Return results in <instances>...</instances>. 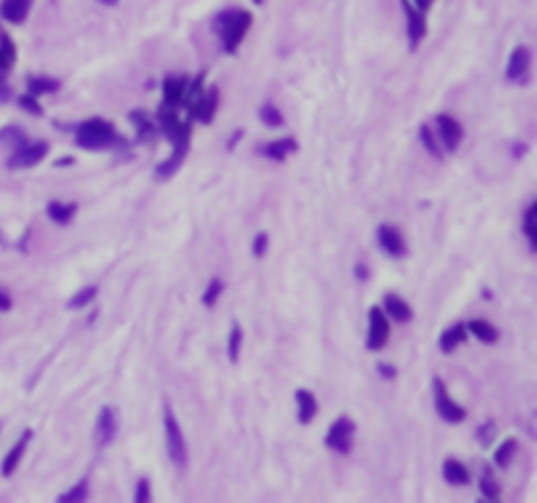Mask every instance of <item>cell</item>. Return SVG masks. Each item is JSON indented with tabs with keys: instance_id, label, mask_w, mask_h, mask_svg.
Wrapping results in <instances>:
<instances>
[{
	"instance_id": "obj_15",
	"label": "cell",
	"mask_w": 537,
	"mask_h": 503,
	"mask_svg": "<svg viewBox=\"0 0 537 503\" xmlns=\"http://www.w3.org/2000/svg\"><path fill=\"white\" fill-rule=\"evenodd\" d=\"M186 84H189L186 76H165L163 103L168 105V108H179V105L186 100Z\"/></svg>"
},
{
	"instance_id": "obj_9",
	"label": "cell",
	"mask_w": 537,
	"mask_h": 503,
	"mask_svg": "<svg viewBox=\"0 0 537 503\" xmlns=\"http://www.w3.org/2000/svg\"><path fill=\"white\" fill-rule=\"evenodd\" d=\"M435 126H438V136H440V145H443V149H448V152H456V149L462 147L464 126L456 119H453V116L440 113V116L435 119Z\"/></svg>"
},
{
	"instance_id": "obj_42",
	"label": "cell",
	"mask_w": 537,
	"mask_h": 503,
	"mask_svg": "<svg viewBox=\"0 0 537 503\" xmlns=\"http://www.w3.org/2000/svg\"><path fill=\"white\" fill-rule=\"evenodd\" d=\"M14 307V299H11V294L5 291V289H0V312H8Z\"/></svg>"
},
{
	"instance_id": "obj_24",
	"label": "cell",
	"mask_w": 537,
	"mask_h": 503,
	"mask_svg": "<svg viewBox=\"0 0 537 503\" xmlns=\"http://www.w3.org/2000/svg\"><path fill=\"white\" fill-rule=\"evenodd\" d=\"M466 333H472L477 341L482 343H495L498 341V328L490 326L488 320H472L469 326H466Z\"/></svg>"
},
{
	"instance_id": "obj_29",
	"label": "cell",
	"mask_w": 537,
	"mask_h": 503,
	"mask_svg": "<svg viewBox=\"0 0 537 503\" xmlns=\"http://www.w3.org/2000/svg\"><path fill=\"white\" fill-rule=\"evenodd\" d=\"M419 139H422V145L425 149L433 155L435 160H443V147L438 145V136L433 134V126H427V123H422L419 126Z\"/></svg>"
},
{
	"instance_id": "obj_31",
	"label": "cell",
	"mask_w": 537,
	"mask_h": 503,
	"mask_svg": "<svg viewBox=\"0 0 537 503\" xmlns=\"http://www.w3.org/2000/svg\"><path fill=\"white\" fill-rule=\"evenodd\" d=\"M90 495V482L82 480L79 485H74L71 490H66L63 495H58V503H84Z\"/></svg>"
},
{
	"instance_id": "obj_17",
	"label": "cell",
	"mask_w": 537,
	"mask_h": 503,
	"mask_svg": "<svg viewBox=\"0 0 537 503\" xmlns=\"http://www.w3.org/2000/svg\"><path fill=\"white\" fill-rule=\"evenodd\" d=\"M299 149V142L294 136H286V139H275V142H268V145H262L260 147V155H265L270 160H275V163H284L288 155H294Z\"/></svg>"
},
{
	"instance_id": "obj_12",
	"label": "cell",
	"mask_w": 537,
	"mask_h": 503,
	"mask_svg": "<svg viewBox=\"0 0 537 503\" xmlns=\"http://www.w3.org/2000/svg\"><path fill=\"white\" fill-rule=\"evenodd\" d=\"M218 105H221V92H218V87H210L208 92L197 95L189 108H192L195 119H199L202 123H212L215 113H218Z\"/></svg>"
},
{
	"instance_id": "obj_40",
	"label": "cell",
	"mask_w": 537,
	"mask_h": 503,
	"mask_svg": "<svg viewBox=\"0 0 537 503\" xmlns=\"http://www.w3.org/2000/svg\"><path fill=\"white\" fill-rule=\"evenodd\" d=\"M149 498H152L149 482L147 480H139V482H136V490H134V503H149Z\"/></svg>"
},
{
	"instance_id": "obj_43",
	"label": "cell",
	"mask_w": 537,
	"mask_h": 503,
	"mask_svg": "<svg viewBox=\"0 0 537 503\" xmlns=\"http://www.w3.org/2000/svg\"><path fill=\"white\" fill-rule=\"evenodd\" d=\"M377 372H380L386 380L396 378V367H393V365H388V362H380V365H377Z\"/></svg>"
},
{
	"instance_id": "obj_28",
	"label": "cell",
	"mask_w": 537,
	"mask_h": 503,
	"mask_svg": "<svg viewBox=\"0 0 537 503\" xmlns=\"http://www.w3.org/2000/svg\"><path fill=\"white\" fill-rule=\"evenodd\" d=\"M535 212H537V202H529V205H527V210H524V218H522V228H524V236H527V241H529V249H535V247H537Z\"/></svg>"
},
{
	"instance_id": "obj_2",
	"label": "cell",
	"mask_w": 537,
	"mask_h": 503,
	"mask_svg": "<svg viewBox=\"0 0 537 503\" xmlns=\"http://www.w3.org/2000/svg\"><path fill=\"white\" fill-rule=\"evenodd\" d=\"M252 27V14L249 11H239V8H231V11H223V14L215 19V29L221 32V40H223V50L231 56L239 50V45L244 42V34Z\"/></svg>"
},
{
	"instance_id": "obj_3",
	"label": "cell",
	"mask_w": 537,
	"mask_h": 503,
	"mask_svg": "<svg viewBox=\"0 0 537 503\" xmlns=\"http://www.w3.org/2000/svg\"><path fill=\"white\" fill-rule=\"evenodd\" d=\"M163 430H165V445H168V456L176 467H186L189 464V448L184 441V430H181L179 419L173 415L171 404H163Z\"/></svg>"
},
{
	"instance_id": "obj_25",
	"label": "cell",
	"mask_w": 537,
	"mask_h": 503,
	"mask_svg": "<svg viewBox=\"0 0 537 503\" xmlns=\"http://www.w3.org/2000/svg\"><path fill=\"white\" fill-rule=\"evenodd\" d=\"M129 119H132V123L136 126V136H139V139H149L152 134H158V123L149 121V116L145 110H132Z\"/></svg>"
},
{
	"instance_id": "obj_47",
	"label": "cell",
	"mask_w": 537,
	"mask_h": 503,
	"mask_svg": "<svg viewBox=\"0 0 537 503\" xmlns=\"http://www.w3.org/2000/svg\"><path fill=\"white\" fill-rule=\"evenodd\" d=\"M357 278H359V281H367V267L362 265V262L357 265Z\"/></svg>"
},
{
	"instance_id": "obj_13",
	"label": "cell",
	"mask_w": 537,
	"mask_h": 503,
	"mask_svg": "<svg viewBox=\"0 0 537 503\" xmlns=\"http://www.w3.org/2000/svg\"><path fill=\"white\" fill-rule=\"evenodd\" d=\"M377 244L390 257H403L406 254V238L401 236V231L396 225H388V223H383L377 228Z\"/></svg>"
},
{
	"instance_id": "obj_18",
	"label": "cell",
	"mask_w": 537,
	"mask_h": 503,
	"mask_svg": "<svg viewBox=\"0 0 537 503\" xmlns=\"http://www.w3.org/2000/svg\"><path fill=\"white\" fill-rule=\"evenodd\" d=\"M32 3L34 0H3L0 3V16L8 24H24L32 11Z\"/></svg>"
},
{
	"instance_id": "obj_26",
	"label": "cell",
	"mask_w": 537,
	"mask_h": 503,
	"mask_svg": "<svg viewBox=\"0 0 537 503\" xmlns=\"http://www.w3.org/2000/svg\"><path fill=\"white\" fill-rule=\"evenodd\" d=\"M58 79H47V76H29L27 79V92L40 97V95H50V92H58Z\"/></svg>"
},
{
	"instance_id": "obj_19",
	"label": "cell",
	"mask_w": 537,
	"mask_h": 503,
	"mask_svg": "<svg viewBox=\"0 0 537 503\" xmlns=\"http://www.w3.org/2000/svg\"><path fill=\"white\" fill-rule=\"evenodd\" d=\"M383 312L388 315L393 323H409L414 317L409 302H403L399 294H386V299H383Z\"/></svg>"
},
{
	"instance_id": "obj_1",
	"label": "cell",
	"mask_w": 537,
	"mask_h": 503,
	"mask_svg": "<svg viewBox=\"0 0 537 503\" xmlns=\"http://www.w3.org/2000/svg\"><path fill=\"white\" fill-rule=\"evenodd\" d=\"M121 136L116 132V126L105 119H87L76 126V145L82 149H108L113 145H118Z\"/></svg>"
},
{
	"instance_id": "obj_5",
	"label": "cell",
	"mask_w": 537,
	"mask_h": 503,
	"mask_svg": "<svg viewBox=\"0 0 537 503\" xmlns=\"http://www.w3.org/2000/svg\"><path fill=\"white\" fill-rule=\"evenodd\" d=\"M367 349L370 352H380V349H386V343L390 339V320L388 315L383 312V307H370L367 312Z\"/></svg>"
},
{
	"instance_id": "obj_36",
	"label": "cell",
	"mask_w": 537,
	"mask_h": 503,
	"mask_svg": "<svg viewBox=\"0 0 537 503\" xmlns=\"http://www.w3.org/2000/svg\"><path fill=\"white\" fill-rule=\"evenodd\" d=\"M223 289L225 286L221 278H212V281L208 283V289H205V294H202V304H205V307H215V302L221 299Z\"/></svg>"
},
{
	"instance_id": "obj_46",
	"label": "cell",
	"mask_w": 537,
	"mask_h": 503,
	"mask_svg": "<svg viewBox=\"0 0 537 503\" xmlns=\"http://www.w3.org/2000/svg\"><path fill=\"white\" fill-rule=\"evenodd\" d=\"M11 66H14V63L5 58V56H3V50H0V74H3V71H8Z\"/></svg>"
},
{
	"instance_id": "obj_38",
	"label": "cell",
	"mask_w": 537,
	"mask_h": 503,
	"mask_svg": "<svg viewBox=\"0 0 537 503\" xmlns=\"http://www.w3.org/2000/svg\"><path fill=\"white\" fill-rule=\"evenodd\" d=\"M18 105H21L27 113H32V116H42V113H45V110H42V105L37 103V97H34V95H29V92L18 97Z\"/></svg>"
},
{
	"instance_id": "obj_30",
	"label": "cell",
	"mask_w": 537,
	"mask_h": 503,
	"mask_svg": "<svg viewBox=\"0 0 537 503\" xmlns=\"http://www.w3.org/2000/svg\"><path fill=\"white\" fill-rule=\"evenodd\" d=\"M241 341H244V330H241L239 323L231 326V333H228V359L236 365L241 354Z\"/></svg>"
},
{
	"instance_id": "obj_37",
	"label": "cell",
	"mask_w": 537,
	"mask_h": 503,
	"mask_svg": "<svg viewBox=\"0 0 537 503\" xmlns=\"http://www.w3.org/2000/svg\"><path fill=\"white\" fill-rule=\"evenodd\" d=\"M495 432H498V425H495V419H485L482 425L477 428V441L479 445H490L495 441Z\"/></svg>"
},
{
	"instance_id": "obj_27",
	"label": "cell",
	"mask_w": 537,
	"mask_h": 503,
	"mask_svg": "<svg viewBox=\"0 0 537 503\" xmlns=\"http://www.w3.org/2000/svg\"><path fill=\"white\" fill-rule=\"evenodd\" d=\"M519 451V443H516V438H506L503 443L495 448V454H492V461L501 467V469H506L511 459H514V454Z\"/></svg>"
},
{
	"instance_id": "obj_23",
	"label": "cell",
	"mask_w": 537,
	"mask_h": 503,
	"mask_svg": "<svg viewBox=\"0 0 537 503\" xmlns=\"http://www.w3.org/2000/svg\"><path fill=\"white\" fill-rule=\"evenodd\" d=\"M76 202H50L47 205V218L53 223H58V225H66V223H71V218L76 215Z\"/></svg>"
},
{
	"instance_id": "obj_48",
	"label": "cell",
	"mask_w": 537,
	"mask_h": 503,
	"mask_svg": "<svg viewBox=\"0 0 537 503\" xmlns=\"http://www.w3.org/2000/svg\"><path fill=\"white\" fill-rule=\"evenodd\" d=\"M100 3H103V5H116L118 0H100Z\"/></svg>"
},
{
	"instance_id": "obj_45",
	"label": "cell",
	"mask_w": 537,
	"mask_h": 503,
	"mask_svg": "<svg viewBox=\"0 0 537 503\" xmlns=\"http://www.w3.org/2000/svg\"><path fill=\"white\" fill-rule=\"evenodd\" d=\"M11 97H14V89L0 82V103H5V100H11Z\"/></svg>"
},
{
	"instance_id": "obj_44",
	"label": "cell",
	"mask_w": 537,
	"mask_h": 503,
	"mask_svg": "<svg viewBox=\"0 0 537 503\" xmlns=\"http://www.w3.org/2000/svg\"><path fill=\"white\" fill-rule=\"evenodd\" d=\"M412 5H414L417 11H422V14H427V11L433 8V0H412Z\"/></svg>"
},
{
	"instance_id": "obj_39",
	"label": "cell",
	"mask_w": 537,
	"mask_h": 503,
	"mask_svg": "<svg viewBox=\"0 0 537 503\" xmlns=\"http://www.w3.org/2000/svg\"><path fill=\"white\" fill-rule=\"evenodd\" d=\"M268 244H270V238H268V234L265 231H260L257 236H254V244H252V254L260 260V257H265V251H268Z\"/></svg>"
},
{
	"instance_id": "obj_35",
	"label": "cell",
	"mask_w": 537,
	"mask_h": 503,
	"mask_svg": "<svg viewBox=\"0 0 537 503\" xmlns=\"http://www.w3.org/2000/svg\"><path fill=\"white\" fill-rule=\"evenodd\" d=\"M479 490H482V495L488 498V501H501V485L492 480L490 474H482L479 477Z\"/></svg>"
},
{
	"instance_id": "obj_21",
	"label": "cell",
	"mask_w": 537,
	"mask_h": 503,
	"mask_svg": "<svg viewBox=\"0 0 537 503\" xmlns=\"http://www.w3.org/2000/svg\"><path fill=\"white\" fill-rule=\"evenodd\" d=\"M464 341H466V326H464V323H456V326L446 328V330L440 333L438 346H440V352H443V354H453Z\"/></svg>"
},
{
	"instance_id": "obj_11",
	"label": "cell",
	"mask_w": 537,
	"mask_h": 503,
	"mask_svg": "<svg viewBox=\"0 0 537 503\" xmlns=\"http://www.w3.org/2000/svg\"><path fill=\"white\" fill-rule=\"evenodd\" d=\"M116 432H118V415H116L113 406H103L97 412V419H95V443L100 448L110 445L113 438H116Z\"/></svg>"
},
{
	"instance_id": "obj_41",
	"label": "cell",
	"mask_w": 537,
	"mask_h": 503,
	"mask_svg": "<svg viewBox=\"0 0 537 503\" xmlns=\"http://www.w3.org/2000/svg\"><path fill=\"white\" fill-rule=\"evenodd\" d=\"M0 50H3V56H5V58L14 63V60H16V47H14V42L8 40V34H3V32H0Z\"/></svg>"
},
{
	"instance_id": "obj_10",
	"label": "cell",
	"mask_w": 537,
	"mask_h": 503,
	"mask_svg": "<svg viewBox=\"0 0 537 503\" xmlns=\"http://www.w3.org/2000/svg\"><path fill=\"white\" fill-rule=\"evenodd\" d=\"M401 8H403V16H406V37H409V47L412 50H417L419 42L425 40V34H427V21H425V14L417 11L414 5H412V0H401Z\"/></svg>"
},
{
	"instance_id": "obj_16",
	"label": "cell",
	"mask_w": 537,
	"mask_h": 503,
	"mask_svg": "<svg viewBox=\"0 0 537 503\" xmlns=\"http://www.w3.org/2000/svg\"><path fill=\"white\" fill-rule=\"evenodd\" d=\"M32 430H24L21 435H18V441H16V445L8 451V456H5V461H3V467H0V472H3V477H11V474L18 469V464H21V459H24V451H27V445H29L32 441Z\"/></svg>"
},
{
	"instance_id": "obj_8",
	"label": "cell",
	"mask_w": 537,
	"mask_h": 503,
	"mask_svg": "<svg viewBox=\"0 0 537 503\" xmlns=\"http://www.w3.org/2000/svg\"><path fill=\"white\" fill-rule=\"evenodd\" d=\"M529 69H532V50L527 45L514 47L506 63V79L516 82V84H527L529 82Z\"/></svg>"
},
{
	"instance_id": "obj_34",
	"label": "cell",
	"mask_w": 537,
	"mask_h": 503,
	"mask_svg": "<svg viewBox=\"0 0 537 503\" xmlns=\"http://www.w3.org/2000/svg\"><path fill=\"white\" fill-rule=\"evenodd\" d=\"M95 296H97V286H87V289L76 291V294L66 302V307H68V310H82V307H87L90 302H95Z\"/></svg>"
},
{
	"instance_id": "obj_7",
	"label": "cell",
	"mask_w": 537,
	"mask_h": 503,
	"mask_svg": "<svg viewBox=\"0 0 537 503\" xmlns=\"http://www.w3.org/2000/svg\"><path fill=\"white\" fill-rule=\"evenodd\" d=\"M47 155V142H24L21 147H16L8 155V168L11 171H24V168H34L37 163H42Z\"/></svg>"
},
{
	"instance_id": "obj_32",
	"label": "cell",
	"mask_w": 537,
	"mask_h": 503,
	"mask_svg": "<svg viewBox=\"0 0 537 503\" xmlns=\"http://www.w3.org/2000/svg\"><path fill=\"white\" fill-rule=\"evenodd\" d=\"M24 142H29L27 134L21 132V129H16V126H5V129L0 132V145H5V147L16 149V147H21Z\"/></svg>"
},
{
	"instance_id": "obj_6",
	"label": "cell",
	"mask_w": 537,
	"mask_h": 503,
	"mask_svg": "<svg viewBox=\"0 0 537 503\" xmlns=\"http://www.w3.org/2000/svg\"><path fill=\"white\" fill-rule=\"evenodd\" d=\"M354 430H357L354 419L338 417L328 428V432H325V445L333 448L336 454H349L354 448Z\"/></svg>"
},
{
	"instance_id": "obj_4",
	"label": "cell",
	"mask_w": 537,
	"mask_h": 503,
	"mask_svg": "<svg viewBox=\"0 0 537 503\" xmlns=\"http://www.w3.org/2000/svg\"><path fill=\"white\" fill-rule=\"evenodd\" d=\"M433 401H435V412L438 417L448 422V425H459L466 419V409H464L462 404H456V401L451 399V393H448L446 383L440 380V378H433Z\"/></svg>"
},
{
	"instance_id": "obj_20",
	"label": "cell",
	"mask_w": 537,
	"mask_h": 503,
	"mask_svg": "<svg viewBox=\"0 0 537 503\" xmlns=\"http://www.w3.org/2000/svg\"><path fill=\"white\" fill-rule=\"evenodd\" d=\"M317 415V399H314L312 391L307 388H299L297 391V419L299 425H310Z\"/></svg>"
},
{
	"instance_id": "obj_14",
	"label": "cell",
	"mask_w": 537,
	"mask_h": 503,
	"mask_svg": "<svg viewBox=\"0 0 537 503\" xmlns=\"http://www.w3.org/2000/svg\"><path fill=\"white\" fill-rule=\"evenodd\" d=\"M189 142H192V136H189V139H179V142H173V152H171V158H168L165 163L158 165L155 176H158V178H171V176H173V173H176V171L181 168V163L186 160Z\"/></svg>"
},
{
	"instance_id": "obj_22",
	"label": "cell",
	"mask_w": 537,
	"mask_h": 503,
	"mask_svg": "<svg viewBox=\"0 0 537 503\" xmlns=\"http://www.w3.org/2000/svg\"><path fill=\"white\" fill-rule=\"evenodd\" d=\"M443 480L448 485H469L472 474L459 459H446L443 461Z\"/></svg>"
},
{
	"instance_id": "obj_49",
	"label": "cell",
	"mask_w": 537,
	"mask_h": 503,
	"mask_svg": "<svg viewBox=\"0 0 537 503\" xmlns=\"http://www.w3.org/2000/svg\"><path fill=\"white\" fill-rule=\"evenodd\" d=\"M254 3H257V5H262V3H265V0H254Z\"/></svg>"
},
{
	"instance_id": "obj_33",
	"label": "cell",
	"mask_w": 537,
	"mask_h": 503,
	"mask_svg": "<svg viewBox=\"0 0 537 503\" xmlns=\"http://www.w3.org/2000/svg\"><path fill=\"white\" fill-rule=\"evenodd\" d=\"M260 121L270 126V129H278V126H284V113L275 108L273 103H265L260 108Z\"/></svg>"
}]
</instances>
